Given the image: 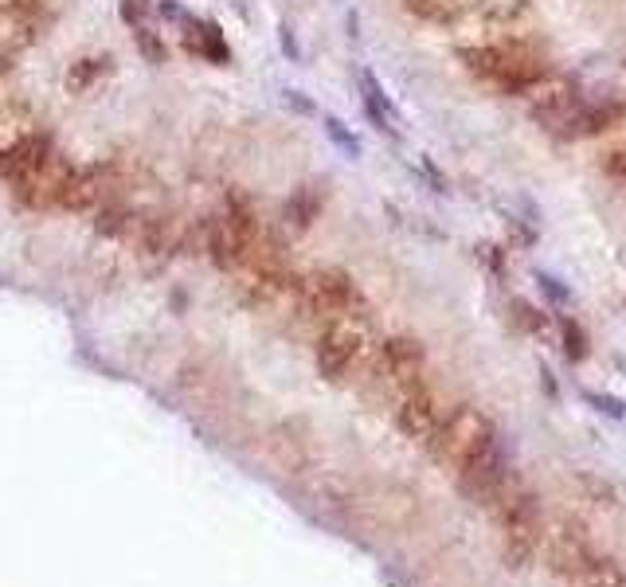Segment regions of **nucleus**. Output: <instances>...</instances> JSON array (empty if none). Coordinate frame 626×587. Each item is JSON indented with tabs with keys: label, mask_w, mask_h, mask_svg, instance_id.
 <instances>
[{
	"label": "nucleus",
	"mask_w": 626,
	"mask_h": 587,
	"mask_svg": "<svg viewBox=\"0 0 626 587\" xmlns=\"http://www.w3.org/2000/svg\"><path fill=\"white\" fill-rule=\"evenodd\" d=\"M458 59L466 63L470 75H478L482 83H490L505 94H533L540 83H548V63L537 47L521 44H486V47H462Z\"/></svg>",
	"instance_id": "f257e3e1"
},
{
	"label": "nucleus",
	"mask_w": 626,
	"mask_h": 587,
	"mask_svg": "<svg viewBox=\"0 0 626 587\" xmlns=\"http://www.w3.org/2000/svg\"><path fill=\"white\" fill-rule=\"evenodd\" d=\"M310 294L313 302L329 314H349L360 306V290L353 286V278L345 271H321L310 278Z\"/></svg>",
	"instance_id": "f03ea898"
},
{
	"label": "nucleus",
	"mask_w": 626,
	"mask_h": 587,
	"mask_svg": "<svg viewBox=\"0 0 626 587\" xmlns=\"http://www.w3.org/2000/svg\"><path fill=\"white\" fill-rule=\"evenodd\" d=\"M180 24H184V47H188V51H196L200 59H208V63H216V67H227V63H231V47H227L224 32H220L216 20H192V16H184Z\"/></svg>",
	"instance_id": "7ed1b4c3"
},
{
	"label": "nucleus",
	"mask_w": 626,
	"mask_h": 587,
	"mask_svg": "<svg viewBox=\"0 0 626 587\" xmlns=\"http://www.w3.org/2000/svg\"><path fill=\"white\" fill-rule=\"evenodd\" d=\"M360 102H364V114H368V122H372L376 134L396 137V126H392V102L384 98L380 83H376L368 71H360Z\"/></svg>",
	"instance_id": "20e7f679"
},
{
	"label": "nucleus",
	"mask_w": 626,
	"mask_h": 587,
	"mask_svg": "<svg viewBox=\"0 0 626 587\" xmlns=\"http://www.w3.org/2000/svg\"><path fill=\"white\" fill-rule=\"evenodd\" d=\"M321 208H325V192H317L313 184H306V188H298L290 200H286V224H294L298 231H306V227L321 216Z\"/></svg>",
	"instance_id": "39448f33"
},
{
	"label": "nucleus",
	"mask_w": 626,
	"mask_h": 587,
	"mask_svg": "<svg viewBox=\"0 0 626 587\" xmlns=\"http://www.w3.org/2000/svg\"><path fill=\"white\" fill-rule=\"evenodd\" d=\"M403 8L415 16V20H427V24H454L458 20V0H403Z\"/></svg>",
	"instance_id": "423d86ee"
},
{
	"label": "nucleus",
	"mask_w": 626,
	"mask_h": 587,
	"mask_svg": "<svg viewBox=\"0 0 626 587\" xmlns=\"http://www.w3.org/2000/svg\"><path fill=\"white\" fill-rule=\"evenodd\" d=\"M134 44L137 51H141V59L145 63H153V67H161L165 59H169V47H165V40L153 32V24H145V28H137L134 32Z\"/></svg>",
	"instance_id": "0eeeda50"
},
{
	"label": "nucleus",
	"mask_w": 626,
	"mask_h": 587,
	"mask_svg": "<svg viewBox=\"0 0 626 587\" xmlns=\"http://www.w3.org/2000/svg\"><path fill=\"white\" fill-rule=\"evenodd\" d=\"M560 333H564V357H568V361H583V357H587V333H583L580 321L568 317V321L560 325Z\"/></svg>",
	"instance_id": "6e6552de"
},
{
	"label": "nucleus",
	"mask_w": 626,
	"mask_h": 587,
	"mask_svg": "<svg viewBox=\"0 0 626 587\" xmlns=\"http://www.w3.org/2000/svg\"><path fill=\"white\" fill-rule=\"evenodd\" d=\"M325 134H329V141H333V145H337L345 157H360V141L349 134V130H345L337 118H325Z\"/></svg>",
	"instance_id": "1a4fd4ad"
},
{
	"label": "nucleus",
	"mask_w": 626,
	"mask_h": 587,
	"mask_svg": "<svg viewBox=\"0 0 626 587\" xmlns=\"http://www.w3.org/2000/svg\"><path fill=\"white\" fill-rule=\"evenodd\" d=\"M118 12H122V20L137 32V28L149 24V16H153V0H122Z\"/></svg>",
	"instance_id": "9d476101"
},
{
	"label": "nucleus",
	"mask_w": 626,
	"mask_h": 587,
	"mask_svg": "<svg viewBox=\"0 0 626 587\" xmlns=\"http://www.w3.org/2000/svg\"><path fill=\"white\" fill-rule=\"evenodd\" d=\"M98 71H102V59H79L71 71V91H87V83L98 79Z\"/></svg>",
	"instance_id": "9b49d317"
},
{
	"label": "nucleus",
	"mask_w": 626,
	"mask_h": 587,
	"mask_svg": "<svg viewBox=\"0 0 626 587\" xmlns=\"http://www.w3.org/2000/svg\"><path fill=\"white\" fill-rule=\"evenodd\" d=\"M603 173H607V177H615V181H626V145L611 149V153L603 157Z\"/></svg>",
	"instance_id": "f8f14e48"
},
{
	"label": "nucleus",
	"mask_w": 626,
	"mask_h": 587,
	"mask_svg": "<svg viewBox=\"0 0 626 587\" xmlns=\"http://www.w3.org/2000/svg\"><path fill=\"white\" fill-rule=\"evenodd\" d=\"M537 282L544 286V290H548V298H552V302H568V290H564V286H560L552 274H540Z\"/></svg>",
	"instance_id": "ddd939ff"
},
{
	"label": "nucleus",
	"mask_w": 626,
	"mask_h": 587,
	"mask_svg": "<svg viewBox=\"0 0 626 587\" xmlns=\"http://www.w3.org/2000/svg\"><path fill=\"white\" fill-rule=\"evenodd\" d=\"M286 102H290L294 110H302V114H313V102H306L302 91H286Z\"/></svg>",
	"instance_id": "4468645a"
},
{
	"label": "nucleus",
	"mask_w": 626,
	"mask_h": 587,
	"mask_svg": "<svg viewBox=\"0 0 626 587\" xmlns=\"http://www.w3.org/2000/svg\"><path fill=\"white\" fill-rule=\"evenodd\" d=\"M282 51H286L290 59H298V40H294V32H290V28H282Z\"/></svg>",
	"instance_id": "2eb2a0df"
}]
</instances>
